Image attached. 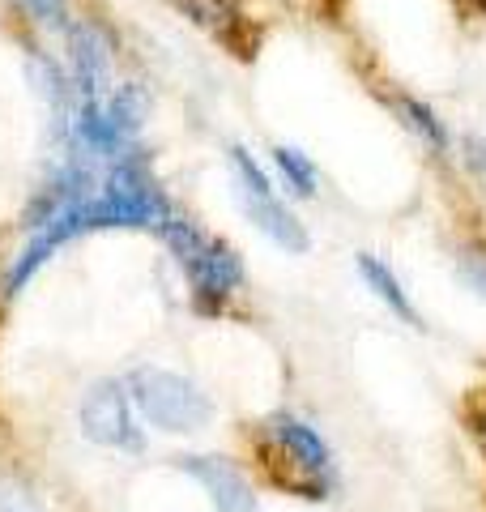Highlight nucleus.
<instances>
[{
  "label": "nucleus",
  "instance_id": "8",
  "mask_svg": "<svg viewBox=\"0 0 486 512\" xmlns=\"http://www.w3.org/2000/svg\"><path fill=\"white\" fill-rule=\"evenodd\" d=\"M354 269H359L363 286H367V291H371V295H376V299L384 303L388 312H397V316L405 320V325H414V329L423 325V316H418V308L410 303V295H405L401 278H397L393 269H388V265L380 261V256H371V252H359V256H354Z\"/></svg>",
  "mask_w": 486,
  "mask_h": 512
},
{
  "label": "nucleus",
  "instance_id": "5",
  "mask_svg": "<svg viewBox=\"0 0 486 512\" xmlns=\"http://www.w3.org/2000/svg\"><path fill=\"white\" fill-rule=\"evenodd\" d=\"M265 440H269V448L286 461L290 470L307 478V487H312V491H316V500H320L324 478H329V470H333L329 444L320 440V431H316V427H307L303 419H295V414H286V410H282V414H269Z\"/></svg>",
  "mask_w": 486,
  "mask_h": 512
},
{
  "label": "nucleus",
  "instance_id": "16",
  "mask_svg": "<svg viewBox=\"0 0 486 512\" xmlns=\"http://www.w3.org/2000/svg\"><path fill=\"white\" fill-rule=\"evenodd\" d=\"M465 150H469V163H474L478 171L486 167V141H478V137H465Z\"/></svg>",
  "mask_w": 486,
  "mask_h": 512
},
{
  "label": "nucleus",
  "instance_id": "14",
  "mask_svg": "<svg viewBox=\"0 0 486 512\" xmlns=\"http://www.w3.org/2000/svg\"><path fill=\"white\" fill-rule=\"evenodd\" d=\"M457 278L469 286V291L486 295V252L482 248H461V256H457Z\"/></svg>",
  "mask_w": 486,
  "mask_h": 512
},
{
  "label": "nucleus",
  "instance_id": "3",
  "mask_svg": "<svg viewBox=\"0 0 486 512\" xmlns=\"http://www.w3.org/2000/svg\"><path fill=\"white\" fill-rule=\"evenodd\" d=\"M128 393H133L141 419L167 436H192L214 419V402L201 393V384L180 372H167V367H137L128 376Z\"/></svg>",
  "mask_w": 486,
  "mask_h": 512
},
{
  "label": "nucleus",
  "instance_id": "6",
  "mask_svg": "<svg viewBox=\"0 0 486 512\" xmlns=\"http://www.w3.org/2000/svg\"><path fill=\"white\" fill-rule=\"evenodd\" d=\"M184 474H192L197 483L205 487L209 504L214 512H256V491L252 483L243 478L239 466H231L226 457H214V453H188L175 461Z\"/></svg>",
  "mask_w": 486,
  "mask_h": 512
},
{
  "label": "nucleus",
  "instance_id": "11",
  "mask_svg": "<svg viewBox=\"0 0 486 512\" xmlns=\"http://www.w3.org/2000/svg\"><path fill=\"white\" fill-rule=\"evenodd\" d=\"M273 171L282 175V184H286V192L290 197H316V188H320V175H316V163L307 158L303 150H295V146H273Z\"/></svg>",
  "mask_w": 486,
  "mask_h": 512
},
{
  "label": "nucleus",
  "instance_id": "10",
  "mask_svg": "<svg viewBox=\"0 0 486 512\" xmlns=\"http://www.w3.org/2000/svg\"><path fill=\"white\" fill-rule=\"evenodd\" d=\"M103 107H107L111 124L120 128V137L137 141L141 124H145V111H150V99H145V90H141L137 82H120V86H111V90H107Z\"/></svg>",
  "mask_w": 486,
  "mask_h": 512
},
{
  "label": "nucleus",
  "instance_id": "12",
  "mask_svg": "<svg viewBox=\"0 0 486 512\" xmlns=\"http://www.w3.org/2000/svg\"><path fill=\"white\" fill-rule=\"evenodd\" d=\"M231 171H235V184H239V192H252V197H265V192H273V180L261 171V163L243 150V146H231Z\"/></svg>",
  "mask_w": 486,
  "mask_h": 512
},
{
  "label": "nucleus",
  "instance_id": "15",
  "mask_svg": "<svg viewBox=\"0 0 486 512\" xmlns=\"http://www.w3.org/2000/svg\"><path fill=\"white\" fill-rule=\"evenodd\" d=\"M0 512H43L35 504V495H30L22 483H13V478L0 474Z\"/></svg>",
  "mask_w": 486,
  "mask_h": 512
},
{
  "label": "nucleus",
  "instance_id": "9",
  "mask_svg": "<svg viewBox=\"0 0 486 512\" xmlns=\"http://www.w3.org/2000/svg\"><path fill=\"white\" fill-rule=\"evenodd\" d=\"M393 111H397V120L410 128V133L423 141L427 150H435V154H448V128H444V120L435 116V111L427 107V103H418V99H410V94H397L393 99Z\"/></svg>",
  "mask_w": 486,
  "mask_h": 512
},
{
  "label": "nucleus",
  "instance_id": "7",
  "mask_svg": "<svg viewBox=\"0 0 486 512\" xmlns=\"http://www.w3.org/2000/svg\"><path fill=\"white\" fill-rule=\"evenodd\" d=\"M239 205H243V214L252 218V227L269 235L273 244H278L282 252H307L312 248V239H307L303 231V222L290 214V205L278 197V192H265V197H252V192H239Z\"/></svg>",
  "mask_w": 486,
  "mask_h": 512
},
{
  "label": "nucleus",
  "instance_id": "1",
  "mask_svg": "<svg viewBox=\"0 0 486 512\" xmlns=\"http://www.w3.org/2000/svg\"><path fill=\"white\" fill-rule=\"evenodd\" d=\"M171 218H175V205L167 201V192H162L154 180L150 154L141 146L124 150L120 158H111L103 167V184L94 188L90 197H81L77 205H69V210L56 214L52 222H43L39 231H30V244L18 252V261H13L9 278H5V295H18L22 286L52 261L56 248L73 244L81 235L124 231V227L162 235Z\"/></svg>",
  "mask_w": 486,
  "mask_h": 512
},
{
  "label": "nucleus",
  "instance_id": "13",
  "mask_svg": "<svg viewBox=\"0 0 486 512\" xmlns=\"http://www.w3.org/2000/svg\"><path fill=\"white\" fill-rule=\"evenodd\" d=\"M18 5H22L43 30H56V35H64V30H69V22H73V13H69V5H64V0H18Z\"/></svg>",
  "mask_w": 486,
  "mask_h": 512
},
{
  "label": "nucleus",
  "instance_id": "2",
  "mask_svg": "<svg viewBox=\"0 0 486 512\" xmlns=\"http://www.w3.org/2000/svg\"><path fill=\"white\" fill-rule=\"evenodd\" d=\"M162 239H167V248L175 252V261L184 265L188 286H192V299H197L201 312H218L222 303L239 291L243 261H239V252L226 244V239L205 235L197 222L184 218L180 210H175V218L167 222Z\"/></svg>",
  "mask_w": 486,
  "mask_h": 512
},
{
  "label": "nucleus",
  "instance_id": "4",
  "mask_svg": "<svg viewBox=\"0 0 486 512\" xmlns=\"http://www.w3.org/2000/svg\"><path fill=\"white\" fill-rule=\"evenodd\" d=\"M81 436L90 444L116 448V453H141L145 431L137 427L133 393L120 380H99L81 397Z\"/></svg>",
  "mask_w": 486,
  "mask_h": 512
}]
</instances>
